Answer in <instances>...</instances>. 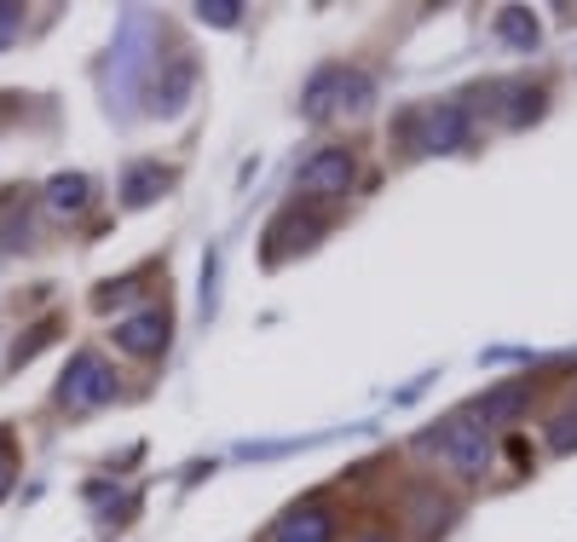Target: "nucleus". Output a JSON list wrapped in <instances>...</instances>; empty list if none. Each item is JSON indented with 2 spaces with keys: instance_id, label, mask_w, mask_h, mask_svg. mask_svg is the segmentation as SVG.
<instances>
[{
  "instance_id": "obj_8",
  "label": "nucleus",
  "mask_w": 577,
  "mask_h": 542,
  "mask_svg": "<svg viewBox=\"0 0 577 542\" xmlns=\"http://www.w3.org/2000/svg\"><path fill=\"white\" fill-rule=\"evenodd\" d=\"M520 410H525V386H496V393H491V398H480V404L468 410V416H473V422H480V427L491 433V427L514 422Z\"/></svg>"
},
{
  "instance_id": "obj_12",
  "label": "nucleus",
  "mask_w": 577,
  "mask_h": 542,
  "mask_svg": "<svg viewBox=\"0 0 577 542\" xmlns=\"http://www.w3.org/2000/svg\"><path fill=\"white\" fill-rule=\"evenodd\" d=\"M496 35H503L509 46H537V18L520 12V7H509L503 18H496Z\"/></svg>"
},
{
  "instance_id": "obj_13",
  "label": "nucleus",
  "mask_w": 577,
  "mask_h": 542,
  "mask_svg": "<svg viewBox=\"0 0 577 542\" xmlns=\"http://www.w3.org/2000/svg\"><path fill=\"white\" fill-rule=\"evenodd\" d=\"M548 438H555V450H577V404H566L555 427H548Z\"/></svg>"
},
{
  "instance_id": "obj_3",
  "label": "nucleus",
  "mask_w": 577,
  "mask_h": 542,
  "mask_svg": "<svg viewBox=\"0 0 577 542\" xmlns=\"http://www.w3.org/2000/svg\"><path fill=\"white\" fill-rule=\"evenodd\" d=\"M116 393H121V386H116V370H110L98 352H75L70 370H64V381H58V398H64L70 410H98V404H110Z\"/></svg>"
},
{
  "instance_id": "obj_10",
  "label": "nucleus",
  "mask_w": 577,
  "mask_h": 542,
  "mask_svg": "<svg viewBox=\"0 0 577 542\" xmlns=\"http://www.w3.org/2000/svg\"><path fill=\"white\" fill-rule=\"evenodd\" d=\"M168 185V173L157 168V162H139L133 173H128V185H121V202H128V209H145L150 196H157Z\"/></svg>"
},
{
  "instance_id": "obj_1",
  "label": "nucleus",
  "mask_w": 577,
  "mask_h": 542,
  "mask_svg": "<svg viewBox=\"0 0 577 542\" xmlns=\"http://www.w3.org/2000/svg\"><path fill=\"white\" fill-rule=\"evenodd\" d=\"M375 105V87H370V75L364 70H318L307 93H300V110H307L312 121L323 116H359Z\"/></svg>"
},
{
  "instance_id": "obj_9",
  "label": "nucleus",
  "mask_w": 577,
  "mask_h": 542,
  "mask_svg": "<svg viewBox=\"0 0 577 542\" xmlns=\"http://www.w3.org/2000/svg\"><path fill=\"white\" fill-rule=\"evenodd\" d=\"M87 196H93V185H87L82 173H58L53 185H46V202H53V214H82Z\"/></svg>"
},
{
  "instance_id": "obj_5",
  "label": "nucleus",
  "mask_w": 577,
  "mask_h": 542,
  "mask_svg": "<svg viewBox=\"0 0 577 542\" xmlns=\"http://www.w3.org/2000/svg\"><path fill=\"white\" fill-rule=\"evenodd\" d=\"M359 157L353 150H341V145H330V150H318L312 162H300V173H295V196H341L346 185H353V168Z\"/></svg>"
},
{
  "instance_id": "obj_14",
  "label": "nucleus",
  "mask_w": 577,
  "mask_h": 542,
  "mask_svg": "<svg viewBox=\"0 0 577 542\" xmlns=\"http://www.w3.org/2000/svg\"><path fill=\"white\" fill-rule=\"evenodd\" d=\"M537 110H543V93H514V98H509V121H514V127L537 121Z\"/></svg>"
},
{
  "instance_id": "obj_6",
  "label": "nucleus",
  "mask_w": 577,
  "mask_h": 542,
  "mask_svg": "<svg viewBox=\"0 0 577 542\" xmlns=\"http://www.w3.org/2000/svg\"><path fill=\"white\" fill-rule=\"evenodd\" d=\"M116 347L133 358H157L168 347V312H139L128 323H116Z\"/></svg>"
},
{
  "instance_id": "obj_4",
  "label": "nucleus",
  "mask_w": 577,
  "mask_h": 542,
  "mask_svg": "<svg viewBox=\"0 0 577 542\" xmlns=\"http://www.w3.org/2000/svg\"><path fill=\"white\" fill-rule=\"evenodd\" d=\"M468 139V116L457 105H434V110H416L405 121V145L421 150V157H434V150H457Z\"/></svg>"
},
{
  "instance_id": "obj_17",
  "label": "nucleus",
  "mask_w": 577,
  "mask_h": 542,
  "mask_svg": "<svg viewBox=\"0 0 577 542\" xmlns=\"http://www.w3.org/2000/svg\"><path fill=\"white\" fill-rule=\"evenodd\" d=\"M359 542H387V536H359Z\"/></svg>"
},
{
  "instance_id": "obj_2",
  "label": "nucleus",
  "mask_w": 577,
  "mask_h": 542,
  "mask_svg": "<svg viewBox=\"0 0 577 542\" xmlns=\"http://www.w3.org/2000/svg\"><path fill=\"white\" fill-rule=\"evenodd\" d=\"M421 445H428L434 456H445L457 474H480L485 461H491V438H485V427L473 422L468 410H462V416H450V422H439L428 438H421Z\"/></svg>"
},
{
  "instance_id": "obj_15",
  "label": "nucleus",
  "mask_w": 577,
  "mask_h": 542,
  "mask_svg": "<svg viewBox=\"0 0 577 542\" xmlns=\"http://www.w3.org/2000/svg\"><path fill=\"white\" fill-rule=\"evenodd\" d=\"M203 18H214V23H237V7H203Z\"/></svg>"
},
{
  "instance_id": "obj_7",
  "label": "nucleus",
  "mask_w": 577,
  "mask_h": 542,
  "mask_svg": "<svg viewBox=\"0 0 577 542\" xmlns=\"http://www.w3.org/2000/svg\"><path fill=\"white\" fill-rule=\"evenodd\" d=\"M318 237H323V220H300V214L289 209L278 225L266 231V254H271V261H284V254H300V248H312Z\"/></svg>"
},
{
  "instance_id": "obj_11",
  "label": "nucleus",
  "mask_w": 577,
  "mask_h": 542,
  "mask_svg": "<svg viewBox=\"0 0 577 542\" xmlns=\"http://www.w3.org/2000/svg\"><path fill=\"white\" fill-rule=\"evenodd\" d=\"M330 513H323V508H307V513H295V520L284 525V536L278 542H330Z\"/></svg>"
},
{
  "instance_id": "obj_16",
  "label": "nucleus",
  "mask_w": 577,
  "mask_h": 542,
  "mask_svg": "<svg viewBox=\"0 0 577 542\" xmlns=\"http://www.w3.org/2000/svg\"><path fill=\"white\" fill-rule=\"evenodd\" d=\"M7 490H12V456L0 450V497H7Z\"/></svg>"
}]
</instances>
